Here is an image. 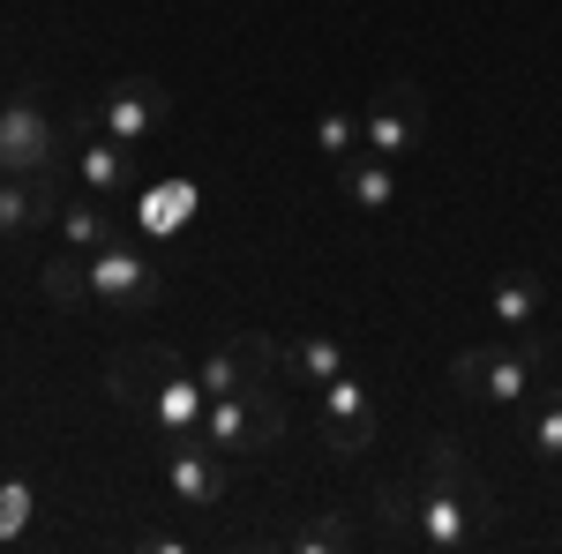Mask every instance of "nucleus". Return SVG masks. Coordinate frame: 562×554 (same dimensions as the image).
<instances>
[{
	"mask_svg": "<svg viewBox=\"0 0 562 554\" xmlns=\"http://www.w3.org/2000/svg\"><path fill=\"white\" fill-rule=\"evenodd\" d=\"M495 540V487L480 479L458 434H435L413 472V547L473 554Z\"/></svg>",
	"mask_w": 562,
	"mask_h": 554,
	"instance_id": "f257e3e1",
	"label": "nucleus"
},
{
	"mask_svg": "<svg viewBox=\"0 0 562 554\" xmlns=\"http://www.w3.org/2000/svg\"><path fill=\"white\" fill-rule=\"evenodd\" d=\"M105 389H113V405L135 412L158 442L195 434V427H203V405H211L203 383H195V368L180 360L173 344H121L113 368H105Z\"/></svg>",
	"mask_w": 562,
	"mask_h": 554,
	"instance_id": "f03ea898",
	"label": "nucleus"
},
{
	"mask_svg": "<svg viewBox=\"0 0 562 554\" xmlns=\"http://www.w3.org/2000/svg\"><path fill=\"white\" fill-rule=\"evenodd\" d=\"M548 375H555L548 338H495V344H473V352L450 360V389L473 397V405H495V412H525Z\"/></svg>",
	"mask_w": 562,
	"mask_h": 554,
	"instance_id": "7ed1b4c3",
	"label": "nucleus"
},
{
	"mask_svg": "<svg viewBox=\"0 0 562 554\" xmlns=\"http://www.w3.org/2000/svg\"><path fill=\"white\" fill-rule=\"evenodd\" d=\"M195 442H211L217 457H270L285 442V397L278 389H248V397H211Z\"/></svg>",
	"mask_w": 562,
	"mask_h": 554,
	"instance_id": "20e7f679",
	"label": "nucleus"
},
{
	"mask_svg": "<svg viewBox=\"0 0 562 554\" xmlns=\"http://www.w3.org/2000/svg\"><path fill=\"white\" fill-rule=\"evenodd\" d=\"M195 383H203V397H248V389H278V383H293V344L270 338V330H240L233 344L203 352Z\"/></svg>",
	"mask_w": 562,
	"mask_h": 554,
	"instance_id": "39448f33",
	"label": "nucleus"
},
{
	"mask_svg": "<svg viewBox=\"0 0 562 554\" xmlns=\"http://www.w3.org/2000/svg\"><path fill=\"white\" fill-rule=\"evenodd\" d=\"M68 150H76V128H60L45 113L38 90L0 98V172H60Z\"/></svg>",
	"mask_w": 562,
	"mask_h": 554,
	"instance_id": "423d86ee",
	"label": "nucleus"
},
{
	"mask_svg": "<svg viewBox=\"0 0 562 554\" xmlns=\"http://www.w3.org/2000/svg\"><path fill=\"white\" fill-rule=\"evenodd\" d=\"M158 293H166V278H158V262L143 256L135 240H113V248L83 256V307H105V315H143Z\"/></svg>",
	"mask_w": 562,
	"mask_h": 554,
	"instance_id": "0eeeda50",
	"label": "nucleus"
},
{
	"mask_svg": "<svg viewBox=\"0 0 562 554\" xmlns=\"http://www.w3.org/2000/svg\"><path fill=\"white\" fill-rule=\"evenodd\" d=\"M76 121L135 150V143H150V135L173 121V98H166V83H150V76H121V83H105V90H98V98H90Z\"/></svg>",
	"mask_w": 562,
	"mask_h": 554,
	"instance_id": "6e6552de",
	"label": "nucleus"
},
{
	"mask_svg": "<svg viewBox=\"0 0 562 554\" xmlns=\"http://www.w3.org/2000/svg\"><path fill=\"white\" fill-rule=\"evenodd\" d=\"M158 465H166V495H173L180 510H217L233 495V457H217L211 442H195V434L166 442Z\"/></svg>",
	"mask_w": 562,
	"mask_h": 554,
	"instance_id": "1a4fd4ad",
	"label": "nucleus"
},
{
	"mask_svg": "<svg viewBox=\"0 0 562 554\" xmlns=\"http://www.w3.org/2000/svg\"><path fill=\"white\" fill-rule=\"evenodd\" d=\"M420 143H428V113H420L413 83H383L368 98V113H360V150H375V158H413Z\"/></svg>",
	"mask_w": 562,
	"mask_h": 554,
	"instance_id": "9d476101",
	"label": "nucleus"
},
{
	"mask_svg": "<svg viewBox=\"0 0 562 554\" xmlns=\"http://www.w3.org/2000/svg\"><path fill=\"white\" fill-rule=\"evenodd\" d=\"M315 420H323V442H330V457H360L368 442H375V389L360 383V375H330L323 383V405H315Z\"/></svg>",
	"mask_w": 562,
	"mask_h": 554,
	"instance_id": "9b49d317",
	"label": "nucleus"
},
{
	"mask_svg": "<svg viewBox=\"0 0 562 554\" xmlns=\"http://www.w3.org/2000/svg\"><path fill=\"white\" fill-rule=\"evenodd\" d=\"M60 217V172H0V240L23 248Z\"/></svg>",
	"mask_w": 562,
	"mask_h": 554,
	"instance_id": "f8f14e48",
	"label": "nucleus"
},
{
	"mask_svg": "<svg viewBox=\"0 0 562 554\" xmlns=\"http://www.w3.org/2000/svg\"><path fill=\"white\" fill-rule=\"evenodd\" d=\"M68 128H76V172H83V188L105 195V203H121L135 188V150L113 143V135H98V128H83V121H68Z\"/></svg>",
	"mask_w": 562,
	"mask_h": 554,
	"instance_id": "ddd939ff",
	"label": "nucleus"
},
{
	"mask_svg": "<svg viewBox=\"0 0 562 554\" xmlns=\"http://www.w3.org/2000/svg\"><path fill=\"white\" fill-rule=\"evenodd\" d=\"M487 307H495L503 338H540V323H548V285H540L532 270H503V278L487 285Z\"/></svg>",
	"mask_w": 562,
	"mask_h": 554,
	"instance_id": "4468645a",
	"label": "nucleus"
},
{
	"mask_svg": "<svg viewBox=\"0 0 562 554\" xmlns=\"http://www.w3.org/2000/svg\"><path fill=\"white\" fill-rule=\"evenodd\" d=\"M53 233L76 248V256H98V248H113V240H128L121 233V217L105 211V195H60V217H53Z\"/></svg>",
	"mask_w": 562,
	"mask_h": 554,
	"instance_id": "2eb2a0df",
	"label": "nucleus"
},
{
	"mask_svg": "<svg viewBox=\"0 0 562 554\" xmlns=\"http://www.w3.org/2000/svg\"><path fill=\"white\" fill-rule=\"evenodd\" d=\"M525 427V450L540 457V465H562V383H540L532 389V405L510 412Z\"/></svg>",
	"mask_w": 562,
	"mask_h": 554,
	"instance_id": "dca6fc26",
	"label": "nucleus"
},
{
	"mask_svg": "<svg viewBox=\"0 0 562 554\" xmlns=\"http://www.w3.org/2000/svg\"><path fill=\"white\" fill-rule=\"evenodd\" d=\"M338 188H346V203H352V211H368V217L397 203L390 158H375V150H368V158H352V166H338Z\"/></svg>",
	"mask_w": 562,
	"mask_h": 554,
	"instance_id": "f3484780",
	"label": "nucleus"
},
{
	"mask_svg": "<svg viewBox=\"0 0 562 554\" xmlns=\"http://www.w3.org/2000/svg\"><path fill=\"white\" fill-rule=\"evenodd\" d=\"M352 368V352L338 338H330V330H307V338H293V383H330V375H346Z\"/></svg>",
	"mask_w": 562,
	"mask_h": 554,
	"instance_id": "a211bd4d",
	"label": "nucleus"
},
{
	"mask_svg": "<svg viewBox=\"0 0 562 554\" xmlns=\"http://www.w3.org/2000/svg\"><path fill=\"white\" fill-rule=\"evenodd\" d=\"M375 540L383 547H413V479H383L375 487Z\"/></svg>",
	"mask_w": 562,
	"mask_h": 554,
	"instance_id": "6ab92c4d",
	"label": "nucleus"
},
{
	"mask_svg": "<svg viewBox=\"0 0 562 554\" xmlns=\"http://www.w3.org/2000/svg\"><path fill=\"white\" fill-rule=\"evenodd\" d=\"M285 547H301V554H346V547H360V524L338 517V510H323V517H307Z\"/></svg>",
	"mask_w": 562,
	"mask_h": 554,
	"instance_id": "aec40b11",
	"label": "nucleus"
},
{
	"mask_svg": "<svg viewBox=\"0 0 562 554\" xmlns=\"http://www.w3.org/2000/svg\"><path fill=\"white\" fill-rule=\"evenodd\" d=\"M315 150H323L330 166H352V150H360V113L323 105V113H315Z\"/></svg>",
	"mask_w": 562,
	"mask_h": 554,
	"instance_id": "412c9836",
	"label": "nucleus"
},
{
	"mask_svg": "<svg viewBox=\"0 0 562 554\" xmlns=\"http://www.w3.org/2000/svg\"><path fill=\"white\" fill-rule=\"evenodd\" d=\"M31 510H38V495H31L23 479H0V547L31 532Z\"/></svg>",
	"mask_w": 562,
	"mask_h": 554,
	"instance_id": "4be33fe9",
	"label": "nucleus"
},
{
	"mask_svg": "<svg viewBox=\"0 0 562 554\" xmlns=\"http://www.w3.org/2000/svg\"><path fill=\"white\" fill-rule=\"evenodd\" d=\"M45 293L60 299V307H83V256H76V248L60 262H45Z\"/></svg>",
	"mask_w": 562,
	"mask_h": 554,
	"instance_id": "5701e85b",
	"label": "nucleus"
},
{
	"mask_svg": "<svg viewBox=\"0 0 562 554\" xmlns=\"http://www.w3.org/2000/svg\"><path fill=\"white\" fill-rule=\"evenodd\" d=\"M143 547H150V554H180L188 540H180V532H143Z\"/></svg>",
	"mask_w": 562,
	"mask_h": 554,
	"instance_id": "b1692460",
	"label": "nucleus"
}]
</instances>
